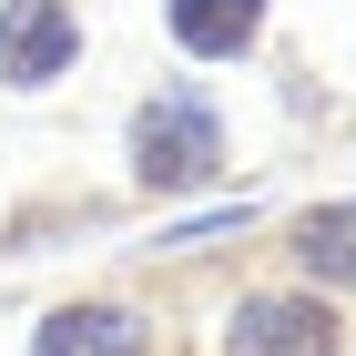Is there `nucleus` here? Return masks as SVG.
I'll return each mask as SVG.
<instances>
[{"label": "nucleus", "mask_w": 356, "mask_h": 356, "mask_svg": "<svg viewBox=\"0 0 356 356\" xmlns=\"http://www.w3.org/2000/svg\"><path fill=\"white\" fill-rule=\"evenodd\" d=\"M224 173V112L204 102V92H153V102L133 112V184L143 193H193Z\"/></svg>", "instance_id": "f257e3e1"}, {"label": "nucleus", "mask_w": 356, "mask_h": 356, "mask_svg": "<svg viewBox=\"0 0 356 356\" xmlns=\"http://www.w3.org/2000/svg\"><path fill=\"white\" fill-rule=\"evenodd\" d=\"M82 61V21L61 0H0V82L10 92H41Z\"/></svg>", "instance_id": "f03ea898"}, {"label": "nucleus", "mask_w": 356, "mask_h": 356, "mask_svg": "<svg viewBox=\"0 0 356 356\" xmlns=\"http://www.w3.org/2000/svg\"><path fill=\"white\" fill-rule=\"evenodd\" d=\"M336 346H346V326L316 296H245L224 326V356H336Z\"/></svg>", "instance_id": "7ed1b4c3"}, {"label": "nucleus", "mask_w": 356, "mask_h": 356, "mask_svg": "<svg viewBox=\"0 0 356 356\" xmlns=\"http://www.w3.org/2000/svg\"><path fill=\"white\" fill-rule=\"evenodd\" d=\"M31 356H143V316L112 296H82V305H51Z\"/></svg>", "instance_id": "20e7f679"}, {"label": "nucleus", "mask_w": 356, "mask_h": 356, "mask_svg": "<svg viewBox=\"0 0 356 356\" xmlns=\"http://www.w3.org/2000/svg\"><path fill=\"white\" fill-rule=\"evenodd\" d=\"M163 31L193 61H234L254 31H265V0H163Z\"/></svg>", "instance_id": "39448f33"}, {"label": "nucleus", "mask_w": 356, "mask_h": 356, "mask_svg": "<svg viewBox=\"0 0 356 356\" xmlns=\"http://www.w3.org/2000/svg\"><path fill=\"white\" fill-rule=\"evenodd\" d=\"M296 254H305V275L356 285V193H346V204H316V214L296 224Z\"/></svg>", "instance_id": "423d86ee"}]
</instances>
